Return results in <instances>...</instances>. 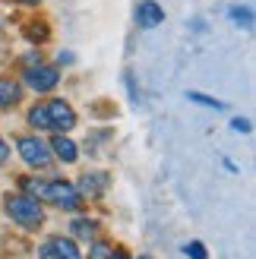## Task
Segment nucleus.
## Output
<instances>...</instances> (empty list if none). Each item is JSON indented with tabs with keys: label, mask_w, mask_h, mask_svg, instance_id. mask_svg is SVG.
<instances>
[{
	"label": "nucleus",
	"mask_w": 256,
	"mask_h": 259,
	"mask_svg": "<svg viewBox=\"0 0 256 259\" xmlns=\"http://www.w3.org/2000/svg\"><path fill=\"white\" fill-rule=\"evenodd\" d=\"M19 184L25 187V196H32L38 202H51L57 209H67V212H79L82 209V196L79 190L67 180H38V177H22Z\"/></svg>",
	"instance_id": "f257e3e1"
},
{
	"label": "nucleus",
	"mask_w": 256,
	"mask_h": 259,
	"mask_svg": "<svg viewBox=\"0 0 256 259\" xmlns=\"http://www.w3.org/2000/svg\"><path fill=\"white\" fill-rule=\"evenodd\" d=\"M29 123L35 130H51V133H70L76 126V114L63 98L45 101V105H35L29 111Z\"/></svg>",
	"instance_id": "f03ea898"
},
{
	"label": "nucleus",
	"mask_w": 256,
	"mask_h": 259,
	"mask_svg": "<svg viewBox=\"0 0 256 259\" xmlns=\"http://www.w3.org/2000/svg\"><path fill=\"white\" fill-rule=\"evenodd\" d=\"M4 209H7V215L13 218V222H16L19 228H25V231H38L45 225L41 202L25 196V193H10V196L4 199Z\"/></svg>",
	"instance_id": "7ed1b4c3"
},
{
	"label": "nucleus",
	"mask_w": 256,
	"mask_h": 259,
	"mask_svg": "<svg viewBox=\"0 0 256 259\" xmlns=\"http://www.w3.org/2000/svg\"><path fill=\"white\" fill-rule=\"evenodd\" d=\"M16 149H19L22 161L29 164V167H48V164H51V149H48L38 136H22V139L16 142Z\"/></svg>",
	"instance_id": "20e7f679"
},
{
	"label": "nucleus",
	"mask_w": 256,
	"mask_h": 259,
	"mask_svg": "<svg viewBox=\"0 0 256 259\" xmlns=\"http://www.w3.org/2000/svg\"><path fill=\"white\" fill-rule=\"evenodd\" d=\"M25 85L32 89V92H51V89L57 85V67H41V63H38V67H29L25 70Z\"/></svg>",
	"instance_id": "39448f33"
},
{
	"label": "nucleus",
	"mask_w": 256,
	"mask_h": 259,
	"mask_svg": "<svg viewBox=\"0 0 256 259\" xmlns=\"http://www.w3.org/2000/svg\"><path fill=\"white\" fill-rule=\"evenodd\" d=\"M108 184H111V177L105 174V171H92V174H82L79 177V196L86 199V196H101V193L108 190Z\"/></svg>",
	"instance_id": "423d86ee"
},
{
	"label": "nucleus",
	"mask_w": 256,
	"mask_h": 259,
	"mask_svg": "<svg viewBox=\"0 0 256 259\" xmlns=\"http://www.w3.org/2000/svg\"><path fill=\"white\" fill-rule=\"evenodd\" d=\"M136 22L143 25V29H155V25L164 22V10L155 4V0H146V4L136 7Z\"/></svg>",
	"instance_id": "0eeeda50"
},
{
	"label": "nucleus",
	"mask_w": 256,
	"mask_h": 259,
	"mask_svg": "<svg viewBox=\"0 0 256 259\" xmlns=\"http://www.w3.org/2000/svg\"><path fill=\"white\" fill-rule=\"evenodd\" d=\"M51 152H54L63 164H73L76 155H79V152H76V142H73L70 136H63V133H57L54 139H51Z\"/></svg>",
	"instance_id": "6e6552de"
},
{
	"label": "nucleus",
	"mask_w": 256,
	"mask_h": 259,
	"mask_svg": "<svg viewBox=\"0 0 256 259\" xmlns=\"http://www.w3.org/2000/svg\"><path fill=\"white\" fill-rule=\"evenodd\" d=\"M70 234H73V237H79V240L95 243L98 234H101V228H98V222H92V218H76V222L70 225Z\"/></svg>",
	"instance_id": "1a4fd4ad"
},
{
	"label": "nucleus",
	"mask_w": 256,
	"mask_h": 259,
	"mask_svg": "<svg viewBox=\"0 0 256 259\" xmlns=\"http://www.w3.org/2000/svg\"><path fill=\"white\" fill-rule=\"evenodd\" d=\"M48 247L54 250V256H57V259H82L79 247H76L70 237H51V240H48Z\"/></svg>",
	"instance_id": "9d476101"
},
{
	"label": "nucleus",
	"mask_w": 256,
	"mask_h": 259,
	"mask_svg": "<svg viewBox=\"0 0 256 259\" xmlns=\"http://www.w3.org/2000/svg\"><path fill=\"white\" fill-rule=\"evenodd\" d=\"M22 98V85L13 79H0V108H13Z\"/></svg>",
	"instance_id": "9b49d317"
},
{
	"label": "nucleus",
	"mask_w": 256,
	"mask_h": 259,
	"mask_svg": "<svg viewBox=\"0 0 256 259\" xmlns=\"http://www.w3.org/2000/svg\"><path fill=\"white\" fill-rule=\"evenodd\" d=\"M25 38L35 41V45H41V41H48V38H51V32H48L45 22H29V25H25Z\"/></svg>",
	"instance_id": "f8f14e48"
},
{
	"label": "nucleus",
	"mask_w": 256,
	"mask_h": 259,
	"mask_svg": "<svg viewBox=\"0 0 256 259\" xmlns=\"http://www.w3.org/2000/svg\"><path fill=\"white\" fill-rule=\"evenodd\" d=\"M231 19L237 25H244V29H253V13H250V7H231Z\"/></svg>",
	"instance_id": "ddd939ff"
},
{
	"label": "nucleus",
	"mask_w": 256,
	"mask_h": 259,
	"mask_svg": "<svg viewBox=\"0 0 256 259\" xmlns=\"http://www.w3.org/2000/svg\"><path fill=\"white\" fill-rule=\"evenodd\" d=\"M184 253L190 256V259H209V253H206V247H202L199 240H193V243H187L184 247Z\"/></svg>",
	"instance_id": "4468645a"
},
{
	"label": "nucleus",
	"mask_w": 256,
	"mask_h": 259,
	"mask_svg": "<svg viewBox=\"0 0 256 259\" xmlns=\"http://www.w3.org/2000/svg\"><path fill=\"white\" fill-rule=\"evenodd\" d=\"M111 256V247L108 243H101V237L92 243V250H89V259H108Z\"/></svg>",
	"instance_id": "2eb2a0df"
},
{
	"label": "nucleus",
	"mask_w": 256,
	"mask_h": 259,
	"mask_svg": "<svg viewBox=\"0 0 256 259\" xmlns=\"http://www.w3.org/2000/svg\"><path fill=\"white\" fill-rule=\"evenodd\" d=\"M190 101H199V105H209V108H225L222 101H215L209 95H199V92H190Z\"/></svg>",
	"instance_id": "dca6fc26"
},
{
	"label": "nucleus",
	"mask_w": 256,
	"mask_h": 259,
	"mask_svg": "<svg viewBox=\"0 0 256 259\" xmlns=\"http://www.w3.org/2000/svg\"><path fill=\"white\" fill-rule=\"evenodd\" d=\"M231 126H234V130H240V133H250V120H240V117H234V120H231Z\"/></svg>",
	"instance_id": "f3484780"
},
{
	"label": "nucleus",
	"mask_w": 256,
	"mask_h": 259,
	"mask_svg": "<svg viewBox=\"0 0 256 259\" xmlns=\"http://www.w3.org/2000/svg\"><path fill=\"white\" fill-rule=\"evenodd\" d=\"M7 158H10V146H7V142H4V139H0V164H4Z\"/></svg>",
	"instance_id": "a211bd4d"
},
{
	"label": "nucleus",
	"mask_w": 256,
	"mask_h": 259,
	"mask_svg": "<svg viewBox=\"0 0 256 259\" xmlns=\"http://www.w3.org/2000/svg\"><path fill=\"white\" fill-rule=\"evenodd\" d=\"M38 259H57V256H54V250H51L48 243H45V247H41V253H38Z\"/></svg>",
	"instance_id": "6ab92c4d"
},
{
	"label": "nucleus",
	"mask_w": 256,
	"mask_h": 259,
	"mask_svg": "<svg viewBox=\"0 0 256 259\" xmlns=\"http://www.w3.org/2000/svg\"><path fill=\"white\" fill-rule=\"evenodd\" d=\"M108 259H130V256H126V253H120V250H111V256Z\"/></svg>",
	"instance_id": "aec40b11"
},
{
	"label": "nucleus",
	"mask_w": 256,
	"mask_h": 259,
	"mask_svg": "<svg viewBox=\"0 0 256 259\" xmlns=\"http://www.w3.org/2000/svg\"><path fill=\"white\" fill-rule=\"evenodd\" d=\"M22 4H41V0H22Z\"/></svg>",
	"instance_id": "412c9836"
},
{
	"label": "nucleus",
	"mask_w": 256,
	"mask_h": 259,
	"mask_svg": "<svg viewBox=\"0 0 256 259\" xmlns=\"http://www.w3.org/2000/svg\"><path fill=\"white\" fill-rule=\"evenodd\" d=\"M139 259H152V256H139Z\"/></svg>",
	"instance_id": "4be33fe9"
}]
</instances>
